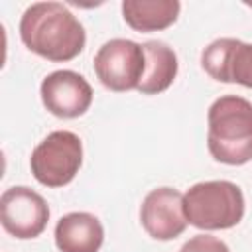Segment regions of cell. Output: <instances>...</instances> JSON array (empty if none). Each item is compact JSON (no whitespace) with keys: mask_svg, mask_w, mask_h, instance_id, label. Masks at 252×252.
I'll return each mask as SVG.
<instances>
[{"mask_svg":"<svg viewBox=\"0 0 252 252\" xmlns=\"http://www.w3.org/2000/svg\"><path fill=\"white\" fill-rule=\"evenodd\" d=\"M20 39L35 55L65 63L75 59L87 43L79 18L61 2H35L20 18Z\"/></svg>","mask_w":252,"mask_h":252,"instance_id":"obj_1","label":"cell"},{"mask_svg":"<svg viewBox=\"0 0 252 252\" xmlns=\"http://www.w3.org/2000/svg\"><path fill=\"white\" fill-rule=\"evenodd\" d=\"M207 148L215 161L244 165L252 161V102L238 94L213 100L207 112Z\"/></svg>","mask_w":252,"mask_h":252,"instance_id":"obj_2","label":"cell"},{"mask_svg":"<svg viewBox=\"0 0 252 252\" xmlns=\"http://www.w3.org/2000/svg\"><path fill=\"white\" fill-rule=\"evenodd\" d=\"M242 189L226 179L199 181L183 195L185 219L201 230H226L236 226L244 217Z\"/></svg>","mask_w":252,"mask_h":252,"instance_id":"obj_3","label":"cell"},{"mask_svg":"<svg viewBox=\"0 0 252 252\" xmlns=\"http://www.w3.org/2000/svg\"><path fill=\"white\" fill-rule=\"evenodd\" d=\"M83 165V142L71 130L47 134L30 156V169L37 183L45 187L69 185Z\"/></svg>","mask_w":252,"mask_h":252,"instance_id":"obj_4","label":"cell"},{"mask_svg":"<svg viewBox=\"0 0 252 252\" xmlns=\"http://www.w3.org/2000/svg\"><path fill=\"white\" fill-rule=\"evenodd\" d=\"M93 67L98 81L108 91L126 93L138 89L146 67L144 47L142 43L124 37L108 39L94 53Z\"/></svg>","mask_w":252,"mask_h":252,"instance_id":"obj_5","label":"cell"},{"mask_svg":"<svg viewBox=\"0 0 252 252\" xmlns=\"http://www.w3.org/2000/svg\"><path fill=\"white\" fill-rule=\"evenodd\" d=\"M49 220L47 201L28 185L8 187L0 197V224L2 228L18 238H37Z\"/></svg>","mask_w":252,"mask_h":252,"instance_id":"obj_6","label":"cell"},{"mask_svg":"<svg viewBox=\"0 0 252 252\" xmlns=\"http://www.w3.org/2000/svg\"><path fill=\"white\" fill-rule=\"evenodd\" d=\"M45 110L57 118H79L93 104V87L77 71L59 69L49 73L39 87Z\"/></svg>","mask_w":252,"mask_h":252,"instance_id":"obj_7","label":"cell"},{"mask_svg":"<svg viewBox=\"0 0 252 252\" xmlns=\"http://www.w3.org/2000/svg\"><path fill=\"white\" fill-rule=\"evenodd\" d=\"M201 67L219 83L252 89V43L236 37H219L203 49Z\"/></svg>","mask_w":252,"mask_h":252,"instance_id":"obj_8","label":"cell"},{"mask_svg":"<svg viewBox=\"0 0 252 252\" xmlns=\"http://www.w3.org/2000/svg\"><path fill=\"white\" fill-rule=\"evenodd\" d=\"M142 228L154 240H173L187 228V219L183 211V195L175 187H156L152 189L140 205Z\"/></svg>","mask_w":252,"mask_h":252,"instance_id":"obj_9","label":"cell"},{"mask_svg":"<svg viewBox=\"0 0 252 252\" xmlns=\"http://www.w3.org/2000/svg\"><path fill=\"white\" fill-rule=\"evenodd\" d=\"M53 238L59 252H98L104 242V226L93 213L73 211L57 220Z\"/></svg>","mask_w":252,"mask_h":252,"instance_id":"obj_10","label":"cell"},{"mask_svg":"<svg viewBox=\"0 0 252 252\" xmlns=\"http://www.w3.org/2000/svg\"><path fill=\"white\" fill-rule=\"evenodd\" d=\"M142 47L146 55V67L136 91L142 94H159L167 91L177 77V55L165 41L159 39H150L142 43Z\"/></svg>","mask_w":252,"mask_h":252,"instance_id":"obj_11","label":"cell"},{"mask_svg":"<svg viewBox=\"0 0 252 252\" xmlns=\"http://www.w3.org/2000/svg\"><path fill=\"white\" fill-rule=\"evenodd\" d=\"M124 22L142 33L159 32L177 22L181 4L177 0H124L122 6Z\"/></svg>","mask_w":252,"mask_h":252,"instance_id":"obj_12","label":"cell"},{"mask_svg":"<svg viewBox=\"0 0 252 252\" xmlns=\"http://www.w3.org/2000/svg\"><path fill=\"white\" fill-rule=\"evenodd\" d=\"M179 252H230L224 240L213 234H195L183 242Z\"/></svg>","mask_w":252,"mask_h":252,"instance_id":"obj_13","label":"cell"},{"mask_svg":"<svg viewBox=\"0 0 252 252\" xmlns=\"http://www.w3.org/2000/svg\"><path fill=\"white\" fill-rule=\"evenodd\" d=\"M244 4H246V6L250 8V10H252V2H244Z\"/></svg>","mask_w":252,"mask_h":252,"instance_id":"obj_14","label":"cell"}]
</instances>
